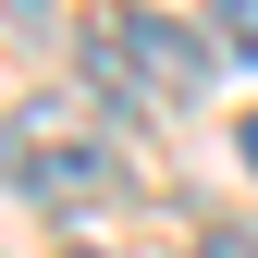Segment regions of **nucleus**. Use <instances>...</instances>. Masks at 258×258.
Listing matches in <instances>:
<instances>
[{"label": "nucleus", "mask_w": 258, "mask_h": 258, "mask_svg": "<svg viewBox=\"0 0 258 258\" xmlns=\"http://www.w3.org/2000/svg\"><path fill=\"white\" fill-rule=\"evenodd\" d=\"M74 49H86V74H99L111 99H136V111H184V99H209V74H221V37L148 13V0H99V13L74 25Z\"/></svg>", "instance_id": "obj_1"}, {"label": "nucleus", "mask_w": 258, "mask_h": 258, "mask_svg": "<svg viewBox=\"0 0 258 258\" xmlns=\"http://www.w3.org/2000/svg\"><path fill=\"white\" fill-rule=\"evenodd\" d=\"M0 184L37 197V209H99V197H123V160L74 99H25L0 123Z\"/></svg>", "instance_id": "obj_2"}, {"label": "nucleus", "mask_w": 258, "mask_h": 258, "mask_svg": "<svg viewBox=\"0 0 258 258\" xmlns=\"http://www.w3.org/2000/svg\"><path fill=\"white\" fill-rule=\"evenodd\" d=\"M197 258H258V221H209V234H197Z\"/></svg>", "instance_id": "obj_3"}, {"label": "nucleus", "mask_w": 258, "mask_h": 258, "mask_svg": "<svg viewBox=\"0 0 258 258\" xmlns=\"http://www.w3.org/2000/svg\"><path fill=\"white\" fill-rule=\"evenodd\" d=\"M221 49H258V0H221V25H209Z\"/></svg>", "instance_id": "obj_4"}, {"label": "nucleus", "mask_w": 258, "mask_h": 258, "mask_svg": "<svg viewBox=\"0 0 258 258\" xmlns=\"http://www.w3.org/2000/svg\"><path fill=\"white\" fill-rule=\"evenodd\" d=\"M234 148H246V172H258V123H246V136H234Z\"/></svg>", "instance_id": "obj_5"}, {"label": "nucleus", "mask_w": 258, "mask_h": 258, "mask_svg": "<svg viewBox=\"0 0 258 258\" xmlns=\"http://www.w3.org/2000/svg\"><path fill=\"white\" fill-rule=\"evenodd\" d=\"M61 258H99V246H61Z\"/></svg>", "instance_id": "obj_6"}]
</instances>
